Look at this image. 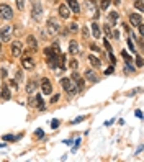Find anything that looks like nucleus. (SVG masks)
Masks as SVG:
<instances>
[{
    "mask_svg": "<svg viewBox=\"0 0 144 162\" xmlns=\"http://www.w3.org/2000/svg\"><path fill=\"white\" fill-rule=\"evenodd\" d=\"M61 85H62V89H64L69 95H74V93L79 92V90H77V85L72 84L70 79H62V80H61Z\"/></svg>",
    "mask_w": 144,
    "mask_h": 162,
    "instance_id": "1",
    "label": "nucleus"
},
{
    "mask_svg": "<svg viewBox=\"0 0 144 162\" xmlns=\"http://www.w3.org/2000/svg\"><path fill=\"white\" fill-rule=\"evenodd\" d=\"M13 36V26L12 25H5L0 30V41H10Z\"/></svg>",
    "mask_w": 144,
    "mask_h": 162,
    "instance_id": "2",
    "label": "nucleus"
},
{
    "mask_svg": "<svg viewBox=\"0 0 144 162\" xmlns=\"http://www.w3.org/2000/svg\"><path fill=\"white\" fill-rule=\"evenodd\" d=\"M0 18L2 20H12L13 18V10L10 5H5V3L0 5Z\"/></svg>",
    "mask_w": 144,
    "mask_h": 162,
    "instance_id": "3",
    "label": "nucleus"
},
{
    "mask_svg": "<svg viewBox=\"0 0 144 162\" xmlns=\"http://www.w3.org/2000/svg\"><path fill=\"white\" fill-rule=\"evenodd\" d=\"M41 15H43V7H41V3H40V2H35V3H33V8H31V17H33V20L40 21V20H41Z\"/></svg>",
    "mask_w": 144,
    "mask_h": 162,
    "instance_id": "4",
    "label": "nucleus"
},
{
    "mask_svg": "<svg viewBox=\"0 0 144 162\" xmlns=\"http://www.w3.org/2000/svg\"><path fill=\"white\" fill-rule=\"evenodd\" d=\"M59 30H61L59 23H57L54 18H49V20H47V33L52 36V35H56V33H59Z\"/></svg>",
    "mask_w": 144,
    "mask_h": 162,
    "instance_id": "5",
    "label": "nucleus"
},
{
    "mask_svg": "<svg viewBox=\"0 0 144 162\" xmlns=\"http://www.w3.org/2000/svg\"><path fill=\"white\" fill-rule=\"evenodd\" d=\"M21 66H23V69L33 70V69H35V61H33L28 54H25V56H23V59H21Z\"/></svg>",
    "mask_w": 144,
    "mask_h": 162,
    "instance_id": "6",
    "label": "nucleus"
},
{
    "mask_svg": "<svg viewBox=\"0 0 144 162\" xmlns=\"http://www.w3.org/2000/svg\"><path fill=\"white\" fill-rule=\"evenodd\" d=\"M21 43L20 41H15V43H12V47H10V51H12V56H15V58H18V56H21Z\"/></svg>",
    "mask_w": 144,
    "mask_h": 162,
    "instance_id": "7",
    "label": "nucleus"
},
{
    "mask_svg": "<svg viewBox=\"0 0 144 162\" xmlns=\"http://www.w3.org/2000/svg\"><path fill=\"white\" fill-rule=\"evenodd\" d=\"M41 90H43V93H44V95H49L52 92V85L49 82V79H43L41 80Z\"/></svg>",
    "mask_w": 144,
    "mask_h": 162,
    "instance_id": "8",
    "label": "nucleus"
},
{
    "mask_svg": "<svg viewBox=\"0 0 144 162\" xmlns=\"http://www.w3.org/2000/svg\"><path fill=\"white\" fill-rule=\"evenodd\" d=\"M26 44H28V49L31 52H36L38 51V43H36V38L35 36H28L26 38Z\"/></svg>",
    "mask_w": 144,
    "mask_h": 162,
    "instance_id": "9",
    "label": "nucleus"
},
{
    "mask_svg": "<svg viewBox=\"0 0 144 162\" xmlns=\"http://www.w3.org/2000/svg\"><path fill=\"white\" fill-rule=\"evenodd\" d=\"M129 23H131L133 26L141 25V23H142V17L139 15V13H131V15H129Z\"/></svg>",
    "mask_w": 144,
    "mask_h": 162,
    "instance_id": "10",
    "label": "nucleus"
},
{
    "mask_svg": "<svg viewBox=\"0 0 144 162\" xmlns=\"http://www.w3.org/2000/svg\"><path fill=\"white\" fill-rule=\"evenodd\" d=\"M67 7L70 8V12L74 13H80V5L77 0H67Z\"/></svg>",
    "mask_w": 144,
    "mask_h": 162,
    "instance_id": "11",
    "label": "nucleus"
},
{
    "mask_svg": "<svg viewBox=\"0 0 144 162\" xmlns=\"http://www.w3.org/2000/svg\"><path fill=\"white\" fill-rule=\"evenodd\" d=\"M47 64H49L51 69H56L57 67V52H52V54L47 56Z\"/></svg>",
    "mask_w": 144,
    "mask_h": 162,
    "instance_id": "12",
    "label": "nucleus"
},
{
    "mask_svg": "<svg viewBox=\"0 0 144 162\" xmlns=\"http://www.w3.org/2000/svg\"><path fill=\"white\" fill-rule=\"evenodd\" d=\"M72 80H74L75 84H77V90H84V79L80 77V75L77 72L72 74Z\"/></svg>",
    "mask_w": 144,
    "mask_h": 162,
    "instance_id": "13",
    "label": "nucleus"
},
{
    "mask_svg": "<svg viewBox=\"0 0 144 162\" xmlns=\"http://www.w3.org/2000/svg\"><path fill=\"white\" fill-rule=\"evenodd\" d=\"M59 15L62 18H69L70 17V8L66 5V3H62V5H59Z\"/></svg>",
    "mask_w": 144,
    "mask_h": 162,
    "instance_id": "14",
    "label": "nucleus"
},
{
    "mask_svg": "<svg viewBox=\"0 0 144 162\" xmlns=\"http://www.w3.org/2000/svg\"><path fill=\"white\" fill-rule=\"evenodd\" d=\"M85 79L89 80V82H98V77H97V74L93 72V70H85Z\"/></svg>",
    "mask_w": 144,
    "mask_h": 162,
    "instance_id": "15",
    "label": "nucleus"
},
{
    "mask_svg": "<svg viewBox=\"0 0 144 162\" xmlns=\"http://www.w3.org/2000/svg\"><path fill=\"white\" fill-rule=\"evenodd\" d=\"M69 52L70 54H79V44H77V41H70V44H69Z\"/></svg>",
    "mask_w": 144,
    "mask_h": 162,
    "instance_id": "16",
    "label": "nucleus"
},
{
    "mask_svg": "<svg viewBox=\"0 0 144 162\" xmlns=\"http://www.w3.org/2000/svg\"><path fill=\"white\" fill-rule=\"evenodd\" d=\"M36 87H38V84L35 82V80H30V82L26 84V92L28 93H33L36 90Z\"/></svg>",
    "mask_w": 144,
    "mask_h": 162,
    "instance_id": "17",
    "label": "nucleus"
},
{
    "mask_svg": "<svg viewBox=\"0 0 144 162\" xmlns=\"http://www.w3.org/2000/svg\"><path fill=\"white\" fill-rule=\"evenodd\" d=\"M108 20H110V25H116V20H118V12H112V13H110Z\"/></svg>",
    "mask_w": 144,
    "mask_h": 162,
    "instance_id": "18",
    "label": "nucleus"
},
{
    "mask_svg": "<svg viewBox=\"0 0 144 162\" xmlns=\"http://www.w3.org/2000/svg\"><path fill=\"white\" fill-rule=\"evenodd\" d=\"M10 97H12V93L8 90V87H3L2 89V100H10Z\"/></svg>",
    "mask_w": 144,
    "mask_h": 162,
    "instance_id": "19",
    "label": "nucleus"
},
{
    "mask_svg": "<svg viewBox=\"0 0 144 162\" xmlns=\"http://www.w3.org/2000/svg\"><path fill=\"white\" fill-rule=\"evenodd\" d=\"M92 35L93 38H100V28L97 23H92Z\"/></svg>",
    "mask_w": 144,
    "mask_h": 162,
    "instance_id": "20",
    "label": "nucleus"
},
{
    "mask_svg": "<svg viewBox=\"0 0 144 162\" xmlns=\"http://www.w3.org/2000/svg\"><path fill=\"white\" fill-rule=\"evenodd\" d=\"M89 61H90V64H92L93 67H100V59H98V58H95L93 54L89 58Z\"/></svg>",
    "mask_w": 144,
    "mask_h": 162,
    "instance_id": "21",
    "label": "nucleus"
},
{
    "mask_svg": "<svg viewBox=\"0 0 144 162\" xmlns=\"http://www.w3.org/2000/svg\"><path fill=\"white\" fill-rule=\"evenodd\" d=\"M110 3H112V0H100V8H102L103 12H107V8L110 7Z\"/></svg>",
    "mask_w": 144,
    "mask_h": 162,
    "instance_id": "22",
    "label": "nucleus"
},
{
    "mask_svg": "<svg viewBox=\"0 0 144 162\" xmlns=\"http://www.w3.org/2000/svg\"><path fill=\"white\" fill-rule=\"evenodd\" d=\"M36 107L40 108V110H44V102H43L41 95H36Z\"/></svg>",
    "mask_w": 144,
    "mask_h": 162,
    "instance_id": "23",
    "label": "nucleus"
},
{
    "mask_svg": "<svg viewBox=\"0 0 144 162\" xmlns=\"http://www.w3.org/2000/svg\"><path fill=\"white\" fill-rule=\"evenodd\" d=\"M134 7H136L139 12H144V3H142V0H136V2H134Z\"/></svg>",
    "mask_w": 144,
    "mask_h": 162,
    "instance_id": "24",
    "label": "nucleus"
},
{
    "mask_svg": "<svg viewBox=\"0 0 144 162\" xmlns=\"http://www.w3.org/2000/svg\"><path fill=\"white\" fill-rule=\"evenodd\" d=\"M59 64H61V69H66V56L64 54L59 56Z\"/></svg>",
    "mask_w": 144,
    "mask_h": 162,
    "instance_id": "25",
    "label": "nucleus"
},
{
    "mask_svg": "<svg viewBox=\"0 0 144 162\" xmlns=\"http://www.w3.org/2000/svg\"><path fill=\"white\" fill-rule=\"evenodd\" d=\"M17 8L21 12L23 8H25V0H17Z\"/></svg>",
    "mask_w": 144,
    "mask_h": 162,
    "instance_id": "26",
    "label": "nucleus"
},
{
    "mask_svg": "<svg viewBox=\"0 0 144 162\" xmlns=\"http://www.w3.org/2000/svg\"><path fill=\"white\" fill-rule=\"evenodd\" d=\"M126 43H128V47H129V49H131V52H136V47H134V43H133L131 40H128Z\"/></svg>",
    "mask_w": 144,
    "mask_h": 162,
    "instance_id": "27",
    "label": "nucleus"
},
{
    "mask_svg": "<svg viewBox=\"0 0 144 162\" xmlns=\"http://www.w3.org/2000/svg\"><path fill=\"white\" fill-rule=\"evenodd\" d=\"M103 30H105V33H107V38L112 36V30H110V25H105V26H103Z\"/></svg>",
    "mask_w": 144,
    "mask_h": 162,
    "instance_id": "28",
    "label": "nucleus"
},
{
    "mask_svg": "<svg viewBox=\"0 0 144 162\" xmlns=\"http://www.w3.org/2000/svg\"><path fill=\"white\" fill-rule=\"evenodd\" d=\"M15 139H17V138L12 136V134H5V136H3V141H15Z\"/></svg>",
    "mask_w": 144,
    "mask_h": 162,
    "instance_id": "29",
    "label": "nucleus"
},
{
    "mask_svg": "<svg viewBox=\"0 0 144 162\" xmlns=\"http://www.w3.org/2000/svg\"><path fill=\"white\" fill-rule=\"evenodd\" d=\"M136 66L138 67H142V58L141 56H136Z\"/></svg>",
    "mask_w": 144,
    "mask_h": 162,
    "instance_id": "30",
    "label": "nucleus"
},
{
    "mask_svg": "<svg viewBox=\"0 0 144 162\" xmlns=\"http://www.w3.org/2000/svg\"><path fill=\"white\" fill-rule=\"evenodd\" d=\"M70 67L75 70V69L79 67V62H77V61H75V59H72V61H70Z\"/></svg>",
    "mask_w": 144,
    "mask_h": 162,
    "instance_id": "31",
    "label": "nucleus"
},
{
    "mask_svg": "<svg viewBox=\"0 0 144 162\" xmlns=\"http://www.w3.org/2000/svg\"><path fill=\"white\" fill-rule=\"evenodd\" d=\"M69 30H70V31H77V30H79V26H77V23H70V26H69Z\"/></svg>",
    "mask_w": 144,
    "mask_h": 162,
    "instance_id": "32",
    "label": "nucleus"
},
{
    "mask_svg": "<svg viewBox=\"0 0 144 162\" xmlns=\"http://www.w3.org/2000/svg\"><path fill=\"white\" fill-rule=\"evenodd\" d=\"M57 126H59V121H57V120H52V121H51V128L54 130V128H57Z\"/></svg>",
    "mask_w": 144,
    "mask_h": 162,
    "instance_id": "33",
    "label": "nucleus"
},
{
    "mask_svg": "<svg viewBox=\"0 0 144 162\" xmlns=\"http://www.w3.org/2000/svg\"><path fill=\"white\" fill-rule=\"evenodd\" d=\"M138 28H139V35H141V36H144V25L141 23V25H138Z\"/></svg>",
    "mask_w": 144,
    "mask_h": 162,
    "instance_id": "34",
    "label": "nucleus"
},
{
    "mask_svg": "<svg viewBox=\"0 0 144 162\" xmlns=\"http://www.w3.org/2000/svg\"><path fill=\"white\" fill-rule=\"evenodd\" d=\"M108 54H110V61H112V64H116V59H115V56L112 54V51H110Z\"/></svg>",
    "mask_w": 144,
    "mask_h": 162,
    "instance_id": "35",
    "label": "nucleus"
},
{
    "mask_svg": "<svg viewBox=\"0 0 144 162\" xmlns=\"http://www.w3.org/2000/svg\"><path fill=\"white\" fill-rule=\"evenodd\" d=\"M84 120H85V116H79V118H75V120L72 121V123H74V125H75V123H79V121H84Z\"/></svg>",
    "mask_w": 144,
    "mask_h": 162,
    "instance_id": "36",
    "label": "nucleus"
},
{
    "mask_svg": "<svg viewBox=\"0 0 144 162\" xmlns=\"http://www.w3.org/2000/svg\"><path fill=\"white\" fill-rule=\"evenodd\" d=\"M10 87H13V89L17 90V89H18V84L15 82V80H10Z\"/></svg>",
    "mask_w": 144,
    "mask_h": 162,
    "instance_id": "37",
    "label": "nucleus"
},
{
    "mask_svg": "<svg viewBox=\"0 0 144 162\" xmlns=\"http://www.w3.org/2000/svg\"><path fill=\"white\" fill-rule=\"evenodd\" d=\"M105 47H107V51H108V52L112 51V46H110V43H108L107 40H105Z\"/></svg>",
    "mask_w": 144,
    "mask_h": 162,
    "instance_id": "38",
    "label": "nucleus"
},
{
    "mask_svg": "<svg viewBox=\"0 0 144 162\" xmlns=\"http://www.w3.org/2000/svg\"><path fill=\"white\" fill-rule=\"evenodd\" d=\"M82 35H84V38L89 36V30H87V28H82Z\"/></svg>",
    "mask_w": 144,
    "mask_h": 162,
    "instance_id": "39",
    "label": "nucleus"
},
{
    "mask_svg": "<svg viewBox=\"0 0 144 162\" xmlns=\"http://www.w3.org/2000/svg\"><path fill=\"white\" fill-rule=\"evenodd\" d=\"M23 79V74H21V70H18L17 72V80H21Z\"/></svg>",
    "mask_w": 144,
    "mask_h": 162,
    "instance_id": "40",
    "label": "nucleus"
},
{
    "mask_svg": "<svg viewBox=\"0 0 144 162\" xmlns=\"http://www.w3.org/2000/svg\"><path fill=\"white\" fill-rule=\"evenodd\" d=\"M57 100H59V95H54V97L51 98V103H54V102H57Z\"/></svg>",
    "mask_w": 144,
    "mask_h": 162,
    "instance_id": "41",
    "label": "nucleus"
},
{
    "mask_svg": "<svg viewBox=\"0 0 144 162\" xmlns=\"http://www.w3.org/2000/svg\"><path fill=\"white\" fill-rule=\"evenodd\" d=\"M90 49H92V51H100L98 46H95V44H90Z\"/></svg>",
    "mask_w": 144,
    "mask_h": 162,
    "instance_id": "42",
    "label": "nucleus"
},
{
    "mask_svg": "<svg viewBox=\"0 0 144 162\" xmlns=\"http://www.w3.org/2000/svg\"><path fill=\"white\" fill-rule=\"evenodd\" d=\"M136 116L138 118H142V111L141 110H136Z\"/></svg>",
    "mask_w": 144,
    "mask_h": 162,
    "instance_id": "43",
    "label": "nucleus"
},
{
    "mask_svg": "<svg viewBox=\"0 0 144 162\" xmlns=\"http://www.w3.org/2000/svg\"><path fill=\"white\" fill-rule=\"evenodd\" d=\"M113 72V67H108L107 70H105V75H107V74H112Z\"/></svg>",
    "mask_w": 144,
    "mask_h": 162,
    "instance_id": "44",
    "label": "nucleus"
},
{
    "mask_svg": "<svg viewBox=\"0 0 144 162\" xmlns=\"http://www.w3.org/2000/svg\"><path fill=\"white\" fill-rule=\"evenodd\" d=\"M43 134H44V133H43V131H36V136H38V138H40V136L43 138Z\"/></svg>",
    "mask_w": 144,
    "mask_h": 162,
    "instance_id": "45",
    "label": "nucleus"
},
{
    "mask_svg": "<svg viewBox=\"0 0 144 162\" xmlns=\"http://www.w3.org/2000/svg\"><path fill=\"white\" fill-rule=\"evenodd\" d=\"M113 3H116V5H118V3H119V0H113Z\"/></svg>",
    "mask_w": 144,
    "mask_h": 162,
    "instance_id": "46",
    "label": "nucleus"
},
{
    "mask_svg": "<svg viewBox=\"0 0 144 162\" xmlns=\"http://www.w3.org/2000/svg\"><path fill=\"white\" fill-rule=\"evenodd\" d=\"M0 43H2V41H0Z\"/></svg>",
    "mask_w": 144,
    "mask_h": 162,
    "instance_id": "47",
    "label": "nucleus"
}]
</instances>
